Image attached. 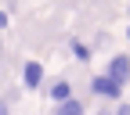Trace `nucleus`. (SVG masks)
I'll list each match as a JSON object with an SVG mask.
<instances>
[{"instance_id":"nucleus-1","label":"nucleus","mask_w":130,"mask_h":115,"mask_svg":"<svg viewBox=\"0 0 130 115\" xmlns=\"http://www.w3.org/2000/svg\"><path fill=\"white\" fill-rule=\"evenodd\" d=\"M90 90H94L98 97H105V101H123V83H116L108 72L94 76V79H90Z\"/></svg>"},{"instance_id":"nucleus-2","label":"nucleus","mask_w":130,"mask_h":115,"mask_svg":"<svg viewBox=\"0 0 130 115\" xmlns=\"http://www.w3.org/2000/svg\"><path fill=\"white\" fill-rule=\"evenodd\" d=\"M105 72L116 79V83H123V86H126V83H130V58H126V54H112Z\"/></svg>"},{"instance_id":"nucleus-3","label":"nucleus","mask_w":130,"mask_h":115,"mask_svg":"<svg viewBox=\"0 0 130 115\" xmlns=\"http://www.w3.org/2000/svg\"><path fill=\"white\" fill-rule=\"evenodd\" d=\"M22 86H25V90H40V86H43V65H40V61H25Z\"/></svg>"},{"instance_id":"nucleus-4","label":"nucleus","mask_w":130,"mask_h":115,"mask_svg":"<svg viewBox=\"0 0 130 115\" xmlns=\"http://www.w3.org/2000/svg\"><path fill=\"white\" fill-rule=\"evenodd\" d=\"M47 97H51L54 104H61V101H69V97H72V83H69V79H54V83L47 86Z\"/></svg>"},{"instance_id":"nucleus-5","label":"nucleus","mask_w":130,"mask_h":115,"mask_svg":"<svg viewBox=\"0 0 130 115\" xmlns=\"http://www.w3.org/2000/svg\"><path fill=\"white\" fill-rule=\"evenodd\" d=\"M54 115H87V104L79 101V97H69V101L54 104Z\"/></svg>"},{"instance_id":"nucleus-6","label":"nucleus","mask_w":130,"mask_h":115,"mask_svg":"<svg viewBox=\"0 0 130 115\" xmlns=\"http://www.w3.org/2000/svg\"><path fill=\"white\" fill-rule=\"evenodd\" d=\"M69 47H72V58H76V61H90V47H87L83 40H72Z\"/></svg>"},{"instance_id":"nucleus-7","label":"nucleus","mask_w":130,"mask_h":115,"mask_svg":"<svg viewBox=\"0 0 130 115\" xmlns=\"http://www.w3.org/2000/svg\"><path fill=\"white\" fill-rule=\"evenodd\" d=\"M116 115H130V101H116Z\"/></svg>"},{"instance_id":"nucleus-8","label":"nucleus","mask_w":130,"mask_h":115,"mask_svg":"<svg viewBox=\"0 0 130 115\" xmlns=\"http://www.w3.org/2000/svg\"><path fill=\"white\" fill-rule=\"evenodd\" d=\"M0 115H11V104L4 101V97H0Z\"/></svg>"},{"instance_id":"nucleus-9","label":"nucleus","mask_w":130,"mask_h":115,"mask_svg":"<svg viewBox=\"0 0 130 115\" xmlns=\"http://www.w3.org/2000/svg\"><path fill=\"white\" fill-rule=\"evenodd\" d=\"M0 29H7V11H0Z\"/></svg>"},{"instance_id":"nucleus-10","label":"nucleus","mask_w":130,"mask_h":115,"mask_svg":"<svg viewBox=\"0 0 130 115\" xmlns=\"http://www.w3.org/2000/svg\"><path fill=\"white\" fill-rule=\"evenodd\" d=\"M94 115H116V111H108V108H101V111H94Z\"/></svg>"},{"instance_id":"nucleus-11","label":"nucleus","mask_w":130,"mask_h":115,"mask_svg":"<svg viewBox=\"0 0 130 115\" xmlns=\"http://www.w3.org/2000/svg\"><path fill=\"white\" fill-rule=\"evenodd\" d=\"M126 40H130V25H126Z\"/></svg>"}]
</instances>
